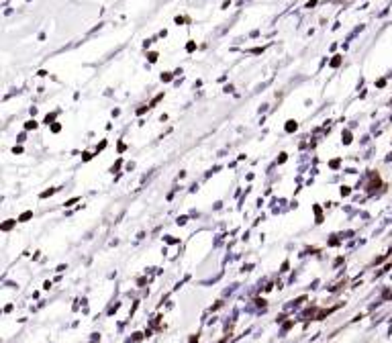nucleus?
<instances>
[{
  "mask_svg": "<svg viewBox=\"0 0 392 343\" xmlns=\"http://www.w3.org/2000/svg\"><path fill=\"white\" fill-rule=\"evenodd\" d=\"M292 129H296V123H294V120H288V125H286V131H292Z\"/></svg>",
  "mask_w": 392,
  "mask_h": 343,
  "instance_id": "1",
  "label": "nucleus"
},
{
  "mask_svg": "<svg viewBox=\"0 0 392 343\" xmlns=\"http://www.w3.org/2000/svg\"><path fill=\"white\" fill-rule=\"evenodd\" d=\"M157 59V53H149V61H155Z\"/></svg>",
  "mask_w": 392,
  "mask_h": 343,
  "instance_id": "2",
  "label": "nucleus"
}]
</instances>
